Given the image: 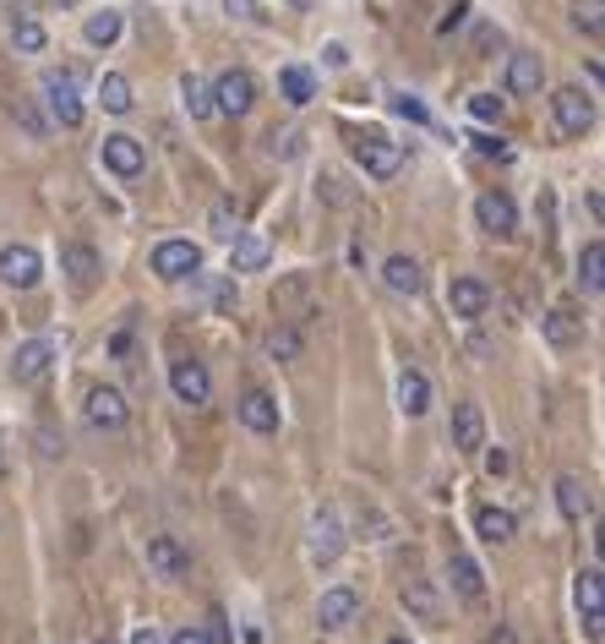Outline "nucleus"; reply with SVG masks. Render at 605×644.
<instances>
[{
	"label": "nucleus",
	"mask_w": 605,
	"mask_h": 644,
	"mask_svg": "<svg viewBox=\"0 0 605 644\" xmlns=\"http://www.w3.org/2000/svg\"><path fill=\"white\" fill-rule=\"evenodd\" d=\"M99 644H115V639H99Z\"/></svg>",
	"instance_id": "5fc2aeb1"
},
{
	"label": "nucleus",
	"mask_w": 605,
	"mask_h": 644,
	"mask_svg": "<svg viewBox=\"0 0 605 644\" xmlns=\"http://www.w3.org/2000/svg\"><path fill=\"white\" fill-rule=\"evenodd\" d=\"M572 600H578V617H583V639H589V644H600V639H605V611H600V562L578 568Z\"/></svg>",
	"instance_id": "0eeeda50"
},
{
	"label": "nucleus",
	"mask_w": 605,
	"mask_h": 644,
	"mask_svg": "<svg viewBox=\"0 0 605 644\" xmlns=\"http://www.w3.org/2000/svg\"><path fill=\"white\" fill-rule=\"evenodd\" d=\"M170 644H219V639H213V628H202V622H186L181 633H170Z\"/></svg>",
	"instance_id": "37998d69"
},
{
	"label": "nucleus",
	"mask_w": 605,
	"mask_h": 644,
	"mask_svg": "<svg viewBox=\"0 0 605 644\" xmlns=\"http://www.w3.org/2000/svg\"><path fill=\"white\" fill-rule=\"evenodd\" d=\"M273 153L279 159H295L300 153V132H273Z\"/></svg>",
	"instance_id": "c03bdc74"
},
{
	"label": "nucleus",
	"mask_w": 605,
	"mask_h": 644,
	"mask_svg": "<svg viewBox=\"0 0 605 644\" xmlns=\"http://www.w3.org/2000/svg\"><path fill=\"white\" fill-rule=\"evenodd\" d=\"M224 12L240 17V23H268V12L257 7V0H224Z\"/></svg>",
	"instance_id": "79ce46f5"
},
{
	"label": "nucleus",
	"mask_w": 605,
	"mask_h": 644,
	"mask_svg": "<svg viewBox=\"0 0 605 644\" xmlns=\"http://www.w3.org/2000/svg\"><path fill=\"white\" fill-rule=\"evenodd\" d=\"M349 153H355V164H360L371 181H393V175L404 170V148L387 143L382 132H349Z\"/></svg>",
	"instance_id": "f03ea898"
},
{
	"label": "nucleus",
	"mask_w": 605,
	"mask_h": 644,
	"mask_svg": "<svg viewBox=\"0 0 605 644\" xmlns=\"http://www.w3.org/2000/svg\"><path fill=\"white\" fill-rule=\"evenodd\" d=\"M153 273H159L164 284L197 278V273H202V246H197V240H159V246H153Z\"/></svg>",
	"instance_id": "39448f33"
},
{
	"label": "nucleus",
	"mask_w": 605,
	"mask_h": 644,
	"mask_svg": "<svg viewBox=\"0 0 605 644\" xmlns=\"http://www.w3.org/2000/svg\"><path fill=\"white\" fill-rule=\"evenodd\" d=\"M39 278H45V257H39L28 240H17V246L0 251V284H7V289H34Z\"/></svg>",
	"instance_id": "6e6552de"
},
{
	"label": "nucleus",
	"mask_w": 605,
	"mask_h": 644,
	"mask_svg": "<svg viewBox=\"0 0 605 644\" xmlns=\"http://www.w3.org/2000/svg\"><path fill=\"white\" fill-rule=\"evenodd\" d=\"M99 159H104V170L121 175V181H137V175L148 170V148H143L132 132H110V137L99 143Z\"/></svg>",
	"instance_id": "423d86ee"
},
{
	"label": "nucleus",
	"mask_w": 605,
	"mask_h": 644,
	"mask_svg": "<svg viewBox=\"0 0 605 644\" xmlns=\"http://www.w3.org/2000/svg\"><path fill=\"white\" fill-rule=\"evenodd\" d=\"M170 388H175V399L192 405V410H202V405L213 399V377H208L202 361H175V367H170Z\"/></svg>",
	"instance_id": "9b49d317"
},
{
	"label": "nucleus",
	"mask_w": 605,
	"mask_h": 644,
	"mask_svg": "<svg viewBox=\"0 0 605 644\" xmlns=\"http://www.w3.org/2000/svg\"><path fill=\"white\" fill-rule=\"evenodd\" d=\"M453 448L458 454H480L485 448V410L480 405H453Z\"/></svg>",
	"instance_id": "6ab92c4d"
},
{
	"label": "nucleus",
	"mask_w": 605,
	"mask_h": 644,
	"mask_svg": "<svg viewBox=\"0 0 605 644\" xmlns=\"http://www.w3.org/2000/svg\"><path fill=\"white\" fill-rule=\"evenodd\" d=\"M12 115H17V126H23L34 143H45V137H50V121H45V115H39L28 99H17V104H12Z\"/></svg>",
	"instance_id": "4c0bfd02"
},
{
	"label": "nucleus",
	"mask_w": 605,
	"mask_h": 644,
	"mask_svg": "<svg viewBox=\"0 0 605 644\" xmlns=\"http://www.w3.org/2000/svg\"><path fill=\"white\" fill-rule=\"evenodd\" d=\"M485 644H513V628H491V633H485Z\"/></svg>",
	"instance_id": "3c124183"
},
{
	"label": "nucleus",
	"mask_w": 605,
	"mask_h": 644,
	"mask_svg": "<svg viewBox=\"0 0 605 644\" xmlns=\"http://www.w3.org/2000/svg\"><path fill=\"white\" fill-rule=\"evenodd\" d=\"M578 284H583L589 295L605 289V246H600V240H589V246L578 251Z\"/></svg>",
	"instance_id": "c85d7f7f"
},
{
	"label": "nucleus",
	"mask_w": 605,
	"mask_h": 644,
	"mask_svg": "<svg viewBox=\"0 0 605 644\" xmlns=\"http://www.w3.org/2000/svg\"><path fill=\"white\" fill-rule=\"evenodd\" d=\"M61 273L72 278V289H77V295H88V289L99 284L104 262H99V251H94L88 240H66V246H61Z\"/></svg>",
	"instance_id": "9d476101"
},
{
	"label": "nucleus",
	"mask_w": 605,
	"mask_h": 644,
	"mask_svg": "<svg viewBox=\"0 0 605 644\" xmlns=\"http://www.w3.org/2000/svg\"><path fill=\"white\" fill-rule=\"evenodd\" d=\"M398 410H404L409 421H420V416L431 410V377H425L420 367H404V377H398Z\"/></svg>",
	"instance_id": "b1692460"
},
{
	"label": "nucleus",
	"mask_w": 605,
	"mask_h": 644,
	"mask_svg": "<svg viewBox=\"0 0 605 644\" xmlns=\"http://www.w3.org/2000/svg\"><path fill=\"white\" fill-rule=\"evenodd\" d=\"M540 83H545L540 55H513V61H507V94H513V99H534Z\"/></svg>",
	"instance_id": "393cba45"
},
{
	"label": "nucleus",
	"mask_w": 605,
	"mask_h": 644,
	"mask_svg": "<svg viewBox=\"0 0 605 644\" xmlns=\"http://www.w3.org/2000/svg\"><path fill=\"white\" fill-rule=\"evenodd\" d=\"M279 405H273V394H262V388H246L240 394V426L246 432H257V437H273L279 432Z\"/></svg>",
	"instance_id": "a211bd4d"
},
{
	"label": "nucleus",
	"mask_w": 605,
	"mask_h": 644,
	"mask_svg": "<svg viewBox=\"0 0 605 644\" xmlns=\"http://www.w3.org/2000/svg\"><path fill=\"white\" fill-rule=\"evenodd\" d=\"M485 470H491V475H507V470H513V459H507L502 448H491V454H485Z\"/></svg>",
	"instance_id": "49530a36"
},
{
	"label": "nucleus",
	"mask_w": 605,
	"mask_h": 644,
	"mask_svg": "<svg viewBox=\"0 0 605 644\" xmlns=\"http://www.w3.org/2000/svg\"><path fill=\"white\" fill-rule=\"evenodd\" d=\"M600 12H605V0H572V28L589 34V39H600L605 34V17Z\"/></svg>",
	"instance_id": "473e14b6"
},
{
	"label": "nucleus",
	"mask_w": 605,
	"mask_h": 644,
	"mask_svg": "<svg viewBox=\"0 0 605 644\" xmlns=\"http://www.w3.org/2000/svg\"><path fill=\"white\" fill-rule=\"evenodd\" d=\"M132 644H170V639H164V633H159L153 622H143V628L132 633Z\"/></svg>",
	"instance_id": "de8ad7c7"
},
{
	"label": "nucleus",
	"mask_w": 605,
	"mask_h": 644,
	"mask_svg": "<svg viewBox=\"0 0 605 644\" xmlns=\"http://www.w3.org/2000/svg\"><path fill=\"white\" fill-rule=\"evenodd\" d=\"M126 421H132V405H126L121 388H110V383L88 388V426H99V432H126Z\"/></svg>",
	"instance_id": "1a4fd4ad"
},
{
	"label": "nucleus",
	"mask_w": 605,
	"mask_h": 644,
	"mask_svg": "<svg viewBox=\"0 0 605 644\" xmlns=\"http://www.w3.org/2000/svg\"><path fill=\"white\" fill-rule=\"evenodd\" d=\"M447 306H453V317H464V322H474V317H485V306H491V289L480 284V278H453L447 284Z\"/></svg>",
	"instance_id": "412c9836"
},
{
	"label": "nucleus",
	"mask_w": 605,
	"mask_h": 644,
	"mask_svg": "<svg viewBox=\"0 0 605 644\" xmlns=\"http://www.w3.org/2000/svg\"><path fill=\"white\" fill-rule=\"evenodd\" d=\"M474 219H480V230L485 235H518V208H513V197L507 191H485L480 202H474Z\"/></svg>",
	"instance_id": "ddd939ff"
},
{
	"label": "nucleus",
	"mask_w": 605,
	"mask_h": 644,
	"mask_svg": "<svg viewBox=\"0 0 605 644\" xmlns=\"http://www.w3.org/2000/svg\"><path fill=\"white\" fill-rule=\"evenodd\" d=\"M50 367H55V345H50V339H28V345L12 356V377H17L23 388L45 383V377H50Z\"/></svg>",
	"instance_id": "4468645a"
},
{
	"label": "nucleus",
	"mask_w": 605,
	"mask_h": 644,
	"mask_svg": "<svg viewBox=\"0 0 605 644\" xmlns=\"http://www.w3.org/2000/svg\"><path fill=\"white\" fill-rule=\"evenodd\" d=\"M338 557H344V524H338L333 508H322V513L311 519V562H317V568H333Z\"/></svg>",
	"instance_id": "f8f14e48"
},
{
	"label": "nucleus",
	"mask_w": 605,
	"mask_h": 644,
	"mask_svg": "<svg viewBox=\"0 0 605 644\" xmlns=\"http://www.w3.org/2000/svg\"><path fill=\"white\" fill-rule=\"evenodd\" d=\"M355 617H360V595H355L349 584H333V590H322V600H317V622H322L328 633L349 628Z\"/></svg>",
	"instance_id": "dca6fc26"
},
{
	"label": "nucleus",
	"mask_w": 605,
	"mask_h": 644,
	"mask_svg": "<svg viewBox=\"0 0 605 644\" xmlns=\"http://www.w3.org/2000/svg\"><path fill=\"white\" fill-rule=\"evenodd\" d=\"M398 121H409V126H431V110L415 99V94H393V104H387Z\"/></svg>",
	"instance_id": "e433bc0d"
},
{
	"label": "nucleus",
	"mask_w": 605,
	"mask_h": 644,
	"mask_svg": "<svg viewBox=\"0 0 605 644\" xmlns=\"http://www.w3.org/2000/svg\"><path fill=\"white\" fill-rule=\"evenodd\" d=\"M99 104H104L110 115H132V83H126L121 72H104V77H99Z\"/></svg>",
	"instance_id": "7c9ffc66"
},
{
	"label": "nucleus",
	"mask_w": 605,
	"mask_h": 644,
	"mask_svg": "<svg viewBox=\"0 0 605 644\" xmlns=\"http://www.w3.org/2000/svg\"><path fill=\"white\" fill-rule=\"evenodd\" d=\"M121 28H126V23H121V12H94V17L83 23V39H88L94 50H110V45L121 39Z\"/></svg>",
	"instance_id": "c756f323"
},
{
	"label": "nucleus",
	"mask_w": 605,
	"mask_h": 644,
	"mask_svg": "<svg viewBox=\"0 0 605 644\" xmlns=\"http://www.w3.org/2000/svg\"><path fill=\"white\" fill-rule=\"evenodd\" d=\"M387 644H409V639H387Z\"/></svg>",
	"instance_id": "864d4df0"
},
{
	"label": "nucleus",
	"mask_w": 605,
	"mask_h": 644,
	"mask_svg": "<svg viewBox=\"0 0 605 644\" xmlns=\"http://www.w3.org/2000/svg\"><path fill=\"white\" fill-rule=\"evenodd\" d=\"M474 153H480V159H496V164H513V148H507L502 137H485V132L474 137Z\"/></svg>",
	"instance_id": "a19ab883"
},
{
	"label": "nucleus",
	"mask_w": 605,
	"mask_h": 644,
	"mask_svg": "<svg viewBox=\"0 0 605 644\" xmlns=\"http://www.w3.org/2000/svg\"><path fill=\"white\" fill-rule=\"evenodd\" d=\"M474 535H480L485 546H507V541L518 535V519H513L507 508H480V513H474Z\"/></svg>",
	"instance_id": "a878e982"
},
{
	"label": "nucleus",
	"mask_w": 605,
	"mask_h": 644,
	"mask_svg": "<svg viewBox=\"0 0 605 644\" xmlns=\"http://www.w3.org/2000/svg\"><path fill=\"white\" fill-rule=\"evenodd\" d=\"M268 356H273V361H295V356H300V334L289 329V322L268 334Z\"/></svg>",
	"instance_id": "c9c22d12"
},
{
	"label": "nucleus",
	"mask_w": 605,
	"mask_h": 644,
	"mask_svg": "<svg viewBox=\"0 0 605 644\" xmlns=\"http://www.w3.org/2000/svg\"><path fill=\"white\" fill-rule=\"evenodd\" d=\"M404 606H415V611H420L425 622L436 617V595H431L425 584H404Z\"/></svg>",
	"instance_id": "58836bf2"
},
{
	"label": "nucleus",
	"mask_w": 605,
	"mask_h": 644,
	"mask_svg": "<svg viewBox=\"0 0 605 644\" xmlns=\"http://www.w3.org/2000/svg\"><path fill=\"white\" fill-rule=\"evenodd\" d=\"M268 257H273V240H268L262 230H240V235L230 240V268H235V273H262Z\"/></svg>",
	"instance_id": "f3484780"
},
{
	"label": "nucleus",
	"mask_w": 605,
	"mask_h": 644,
	"mask_svg": "<svg viewBox=\"0 0 605 644\" xmlns=\"http://www.w3.org/2000/svg\"><path fill=\"white\" fill-rule=\"evenodd\" d=\"M556 508H561V519H589L594 513V486L583 481V475H556Z\"/></svg>",
	"instance_id": "4be33fe9"
},
{
	"label": "nucleus",
	"mask_w": 605,
	"mask_h": 644,
	"mask_svg": "<svg viewBox=\"0 0 605 644\" xmlns=\"http://www.w3.org/2000/svg\"><path fill=\"white\" fill-rule=\"evenodd\" d=\"M382 284H387L393 295H409V300H415V295L425 289V268H420L415 257H404V251H393V257L382 262Z\"/></svg>",
	"instance_id": "aec40b11"
},
{
	"label": "nucleus",
	"mask_w": 605,
	"mask_h": 644,
	"mask_svg": "<svg viewBox=\"0 0 605 644\" xmlns=\"http://www.w3.org/2000/svg\"><path fill=\"white\" fill-rule=\"evenodd\" d=\"M235 224H240V208H235V197H219V202H213V213H208V230H213L219 240H235V235H240Z\"/></svg>",
	"instance_id": "f704fd0d"
},
{
	"label": "nucleus",
	"mask_w": 605,
	"mask_h": 644,
	"mask_svg": "<svg viewBox=\"0 0 605 644\" xmlns=\"http://www.w3.org/2000/svg\"><path fill=\"white\" fill-rule=\"evenodd\" d=\"M181 104H186L192 121H213V94H208L202 77H181Z\"/></svg>",
	"instance_id": "2f4dec72"
},
{
	"label": "nucleus",
	"mask_w": 605,
	"mask_h": 644,
	"mask_svg": "<svg viewBox=\"0 0 605 644\" xmlns=\"http://www.w3.org/2000/svg\"><path fill=\"white\" fill-rule=\"evenodd\" d=\"M12 45H17V50H23V55H39V50H45V45H50V34H45V28H39V23H34V17H28V12H23V17H17V23H12Z\"/></svg>",
	"instance_id": "72a5a7b5"
},
{
	"label": "nucleus",
	"mask_w": 605,
	"mask_h": 644,
	"mask_svg": "<svg viewBox=\"0 0 605 644\" xmlns=\"http://www.w3.org/2000/svg\"><path fill=\"white\" fill-rule=\"evenodd\" d=\"M447 579H453V595H458V600H469V606H480V600H485V573H480V562H474V557L453 552V557H447Z\"/></svg>",
	"instance_id": "5701e85b"
},
{
	"label": "nucleus",
	"mask_w": 605,
	"mask_h": 644,
	"mask_svg": "<svg viewBox=\"0 0 605 644\" xmlns=\"http://www.w3.org/2000/svg\"><path fill=\"white\" fill-rule=\"evenodd\" d=\"M551 121H556L561 137H583V132H594V99L583 88H556L551 94Z\"/></svg>",
	"instance_id": "20e7f679"
},
{
	"label": "nucleus",
	"mask_w": 605,
	"mask_h": 644,
	"mask_svg": "<svg viewBox=\"0 0 605 644\" xmlns=\"http://www.w3.org/2000/svg\"><path fill=\"white\" fill-rule=\"evenodd\" d=\"M469 115L474 121H502V99L496 94H469Z\"/></svg>",
	"instance_id": "ea45409f"
},
{
	"label": "nucleus",
	"mask_w": 605,
	"mask_h": 644,
	"mask_svg": "<svg viewBox=\"0 0 605 644\" xmlns=\"http://www.w3.org/2000/svg\"><path fill=\"white\" fill-rule=\"evenodd\" d=\"M464 17H469V0H458V7H453V12H447V17L436 23V34H453V28H458Z\"/></svg>",
	"instance_id": "a18cd8bd"
},
{
	"label": "nucleus",
	"mask_w": 605,
	"mask_h": 644,
	"mask_svg": "<svg viewBox=\"0 0 605 644\" xmlns=\"http://www.w3.org/2000/svg\"><path fill=\"white\" fill-rule=\"evenodd\" d=\"M148 568L159 579H186L192 573V552L175 535H148Z\"/></svg>",
	"instance_id": "2eb2a0df"
},
{
	"label": "nucleus",
	"mask_w": 605,
	"mask_h": 644,
	"mask_svg": "<svg viewBox=\"0 0 605 644\" xmlns=\"http://www.w3.org/2000/svg\"><path fill=\"white\" fill-rule=\"evenodd\" d=\"M45 104H50V121H55L61 132H77V126L88 121L77 72H45Z\"/></svg>",
	"instance_id": "f257e3e1"
},
{
	"label": "nucleus",
	"mask_w": 605,
	"mask_h": 644,
	"mask_svg": "<svg viewBox=\"0 0 605 644\" xmlns=\"http://www.w3.org/2000/svg\"><path fill=\"white\" fill-rule=\"evenodd\" d=\"M322 55H328V66H349V50H344V45H328Z\"/></svg>",
	"instance_id": "8fccbe9b"
},
{
	"label": "nucleus",
	"mask_w": 605,
	"mask_h": 644,
	"mask_svg": "<svg viewBox=\"0 0 605 644\" xmlns=\"http://www.w3.org/2000/svg\"><path fill=\"white\" fill-rule=\"evenodd\" d=\"M289 7H295V12H306V7H311V0H289Z\"/></svg>",
	"instance_id": "603ef678"
},
{
	"label": "nucleus",
	"mask_w": 605,
	"mask_h": 644,
	"mask_svg": "<svg viewBox=\"0 0 605 644\" xmlns=\"http://www.w3.org/2000/svg\"><path fill=\"white\" fill-rule=\"evenodd\" d=\"M540 329H545V339H551L556 350H572V345L583 339V317H572V311H561V306H556V311H545V317H540Z\"/></svg>",
	"instance_id": "bb28decb"
},
{
	"label": "nucleus",
	"mask_w": 605,
	"mask_h": 644,
	"mask_svg": "<svg viewBox=\"0 0 605 644\" xmlns=\"http://www.w3.org/2000/svg\"><path fill=\"white\" fill-rule=\"evenodd\" d=\"M208 94H213V115H251V104H257V77L246 72V66H230V72H219L213 83H208Z\"/></svg>",
	"instance_id": "7ed1b4c3"
},
{
	"label": "nucleus",
	"mask_w": 605,
	"mask_h": 644,
	"mask_svg": "<svg viewBox=\"0 0 605 644\" xmlns=\"http://www.w3.org/2000/svg\"><path fill=\"white\" fill-rule=\"evenodd\" d=\"M279 94H284V104L306 110V104L317 99V77H311L306 66H284V72H279Z\"/></svg>",
	"instance_id": "cd10ccee"
},
{
	"label": "nucleus",
	"mask_w": 605,
	"mask_h": 644,
	"mask_svg": "<svg viewBox=\"0 0 605 644\" xmlns=\"http://www.w3.org/2000/svg\"><path fill=\"white\" fill-rule=\"evenodd\" d=\"M213 306H219V311H230V306H235V284H230V278L219 284V295H213Z\"/></svg>",
	"instance_id": "09e8293b"
}]
</instances>
